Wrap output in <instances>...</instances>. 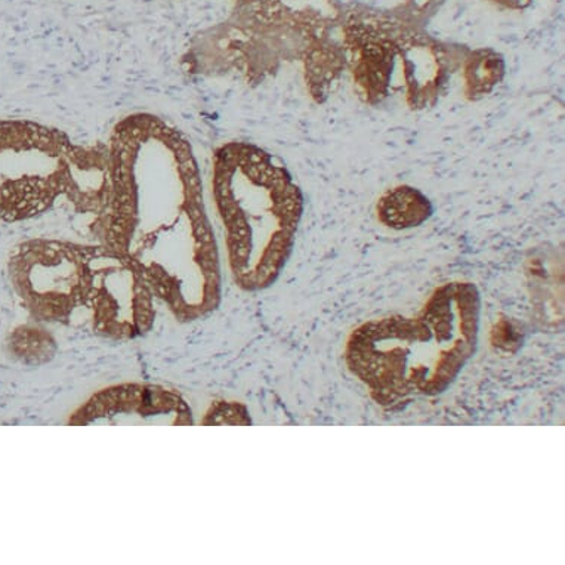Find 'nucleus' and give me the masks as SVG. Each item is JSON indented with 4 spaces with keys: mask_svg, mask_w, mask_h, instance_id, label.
Here are the masks:
<instances>
[{
    "mask_svg": "<svg viewBox=\"0 0 565 565\" xmlns=\"http://www.w3.org/2000/svg\"><path fill=\"white\" fill-rule=\"evenodd\" d=\"M107 147L103 245L132 260L178 320L211 315L223 298V268L189 139L160 117L137 113L115 126Z\"/></svg>",
    "mask_w": 565,
    "mask_h": 565,
    "instance_id": "1",
    "label": "nucleus"
},
{
    "mask_svg": "<svg viewBox=\"0 0 565 565\" xmlns=\"http://www.w3.org/2000/svg\"><path fill=\"white\" fill-rule=\"evenodd\" d=\"M481 295L473 282H446L416 315L358 326L345 341L348 372L376 404L397 411L447 393L480 345Z\"/></svg>",
    "mask_w": 565,
    "mask_h": 565,
    "instance_id": "2",
    "label": "nucleus"
},
{
    "mask_svg": "<svg viewBox=\"0 0 565 565\" xmlns=\"http://www.w3.org/2000/svg\"><path fill=\"white\" fill-rule=\"evenodd\" d=\"M212 195L238 288H271L292 255L303 214L288 169L250 142H227L212 158Z\"/></svg>",
    "mask_w": 565,
    "mask_h": 565,
    "instance_id": "3",
    "label": "nucleus"
},
{
    "mask_svg": "<svg viewBox=\"0 0 565 565\" xmlns=\"http://www.w3.org/2000/svg\"><path fill=\"white\" fill-rule=\"evenodd\" d=\"M110 193L107 145L81 146L32 120H0V220L36 218L67 200L102 223Z\"/></svg>",
    "mask_w": 565,
    "mask_h": 565,
    "instance_id": "4",
    "label": "nucleus"
},
{
    "mask_svg": "<svg viewBox=\"0 0 565 565\" xmlns=\"http://www.w3.org/2000/svg\"><path fill=\"white\" fill-rule=\"evenodd\" d=\"M90 245L36 238L12 252V288L36 319L52 323L81 320L88 282Z\"/></svg>",
    "mask_w": 565,
    "mask_h": 565,
    "instance_id": "5",
    "label": "nucleus"
},
{
    "mask_svg": "<svg viewBox=\"0 0 565 565\" xmlns=\"http://www.w3.org/2000/svg\"><path fill=\"white\" fill-rule=\"evenodd\" d=\"M154 294L137 265L106 245H90L88 282L81 320L113 339L149 333L156 319Z\"/></svg>",
    "mask_w": 565,
    "mask_h": 565,
    "instance_id": "6",
    "label": "nucleus"
},
{
    "mask_svg": "<svg viewBox=\"0 0 565 565\" xmlns=\"http://www.w3.org/2000/svg\"><path fill=\"white\" fill-rule=\"evenodd\" d=\"M73 425L193 424V411L177 391L158 385L111 386L95 394L70 419Z\"/></svg>",
    "mask_w": 565,
    "mask_h": 565,
    "instance_id": "7",
    "label": "nucleus"
},
{
    "mask_svg": "<svg viewBox=\"0 0 565 565\" xmlns=\"http://www.w3.org/2000/svg\"><path fill=\"white\" fill-rule=\"evenodd\" d=\"M406 43L404 51L399 46V54L406 60L408 97L413 99V106L427 107L429 98L436 97L441 85L440 55L425 38L408 33Z\"/></svg>",
    "mask_w": 565,
    "mask_h": 565,
    "instance_id": "8",
    "label": "nucleus"
},
{
    "mask_svg": "<svg viewBox=\"0 0 565 565\" xmlns=\"http://www.w3.org/2000/svg\"><path fill=\"white\" fill-rule=\"evenodd\" d=\"M377 218L385 227L407 230L419 227L431 218L434 207L427 195L413 186H395L386 191L376 206Z\"/></svg>",
    "mask_w": 565,
    "mask_h": 565,
    "instance_id": "9",
    "label": "nucleus"
},
{
    "mask_svg": "<svg viewBox=\"0 0 565 565\" xmlns=\"http://www.w3.org/2000/svg\"><path fill=\"white\" fill-rule=\"evenodd\" d=\"M505 75V63L491 50L472 52L465 67V82L469 98L484 97L502 81Z\"/></svg>",
    "mask_w": 565,
    "mask_h": 565,
    "instance_id": "10",
    "label": "nucleus"
},
{
    "mask_svg": "<svg viewBox=\"0 0 565 565\" xmlns=\"http://www.w3.org/2000/svg\"><path fill=\"white\" fill-rule=\"evenodd\" d=\"M491 2L499 3V6H503L507 8H511V10H523V8L529 7L532 0H491Z\"/></svg>",
    "mask_w": 565,
    "mask_h": 565,
    "instance_id": "11",
    "label": "nucleus"
}]
</instances>
